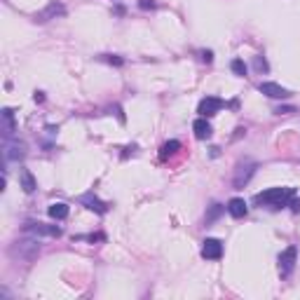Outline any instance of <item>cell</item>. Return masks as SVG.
I'll use <instances>...</instances> for the list:
<instances>
[{"instance_id": "obj_1", "label": "cell", "mask_w": 300, "mask_h": 300, "mask_svg": "<svg viewBox=\"0 0 300 300\" xmlns=\"http://www.w3.org/2000/svg\"><path fill=\"white\" fill-rule=\"evenodd\" d=\"M295 197L293 188H270L265 192L256 195V204H265L272 206V209H282V206H289Z\"/></svg>"}, {"instance_id": "obj_2", "label": "cell", "mask_w": 300, "mask_h": 300, "mask_svg": "<svg viewBox=\"0 0 300 300\" xmlns=\"http://www.w3.org/2000/svg\"><path fill=\"white\" fill-rule=\"evenodd\" d=\"M38 253H40V242L38 239H17V242L10 246V256L14 258V261L31 263Z\"/></svg>"}, {"instance_id": "obj_3", "label": "cell", "mask_w": 300, "mask_h": 300, "mask_svg": "<svg viewBox=\"0 0 300 300\" xmlns=\"http://www.w3.org/2000/svg\"><path fill=\"white\" fill-rule=\"evenodd\" d=\"M253 174H256V162H249V160L239 162L237 169H234V176H232V185L234 188H244Z\"/></svg>"}, {"instance_id": "obj_4", "label": "cell", "mask_w": 300, "mask_h": 300, "mask_svg": "<svg viewBox=\"0 0 300 300\" xmlns=\"http://www.w3.org/2000/svg\"><path fill=\"white\" fill-rule=\"evenodd\" d=\"M295 261H298V249H295V246H289L286 251H282V253H279V274H282V277H289V274L293 272Z\"/></svg>"}, {"instance_id": "obj_5", "label": "cell", "mask_w": 300, "mask_h": 300, "mask_svg": "<svg viewBox=\"0 0 300 300\" xmlns=\"http://www.w3.org/2000/svg\"><path fill=\"white\" fill-rule=\"evenodd\" d=\"M24 230L31 234H42V237H59L61 234V228L59 225H47V223H26L24 225Z\"/></svg>"}, {"instance_id": "obj_6", "label": "cell", "mask_w": 300, "mask_h": 300, "mask_svg": "<svg viewBox=\"0 0 300 300\" xmlns=\"http://www.w3.org/2000/svg\"><path fill=\"white\" fill-rule=\"evenodd\" d=\"M26 157V143L24 141H12V139H5V160H24Z\"/></svg>"}, {"instance_id": "obj_7", "label": "cell", "mask_w": 300, "mask_h": 300, "mask_svg": "<svg viewBox=\"0 0 300 300\" xmlns=\"http://www.w3.org/2000/svg\"><path fill=\"white\" fill-rule=\"evenodd\" d=\"M66 14V7L61 5V3H50V5L45 7L42 12H38L35 14V22H40V24H45V22H50V19H56V17H63Z\"/></svg>"}, {"instance_id": "obj_8", "label": "cell", "mask_w": 300, "mask_h": 300, "mask_svg": "<svg viewBox=\"0 0 300 300\" xmlns=\"http://www.w3.org/2000/svg\"><path fill=\"white\" fill-rule=\"evenodd\" d=\"M221 256H223L221 239H204V244H202V258H206V261H218Z\"/></svg>"}, {"instance_id": "obj_9", "label": "cell", "mask_w": 300, "mask_h": 300, "mask_svg": "<svg viewBox=\"0 0 300 300\" xmlns=\"http://www.w3.org/2000/svg\"><path fill=\"white\" fill-rule=\"evenodd\" d=\"M261 94H265V96H270V99H289L291 96V92L286 87H282V84H277V82H261Z\"/></svg>"}, {"instance_id": "obj_10", "label": "cell", "mask_w": 300, "mask_h": 300, "mask_svg": "<svg viewBox=\"0 0 300 300\" xmlns=\"http://www.w3.org/2000/svg\"><path fill=\"white\" fill-rule=\"evenodd\" d=\"M223 108V101L218 99V96H206V99H202L200 101V115L202 117H211V115H216L218 111Z\"/></svg>"}, {"instance_id": "obj_11", "label": "cell", "mask_w": 300, "mask_h": 300, "mask_svg": "<svg viewBox=\"0 0 300 300\" xmlns=\"http://www.w3.org/2000/svg\"><path fill=\"white\" fill-rule=\"evenodd\" d=\"M80 204H84L89 211H94V213H106L108 211V204H106V202H101L94 192L82 195V197H80Z\"/></svg>"}, {"instance_id": "obj_12", "label": "cell", "mask_w": 300, "mask_h": 300, "mask_svg": "<svg viewBox=\"0 0 300 300\" xmlns=\"http://www.w3.org/2000/svg\"><path fill=\"white\" fill-rule=\"evenodd\" d=\"M14 132H17L14 111H12V108H5V111H3V136H5V139H12V134Z\"/></svg>"}, {"instance_id": "obj_13", "label": "cell", "mask_w": 300, "mask_h": 300, "mask_svg": "<svg viewBox=\"0 0 300 300\" xmlns=\"http://www.w3.org/2000/svg\"><path fill=\"white\" fill-rule=\"evenodd\" d=\"M192 132H195V136H197V139H209V136H211V124H209V120H206V117H200V120H195L192 122Z\"/></svg>"}, {"instance_id": "obj_14", "label": "cell", "mask_w": 300, "mask_h": 300, "mask_svg": "<svg viewBox=\"0 0 300 300\" xmlns=\"http://www.w3.org/2000/svg\"><path fill=\"white\" fill-rule=\"evenodd\" d=\"M228 211H230V216H234V218H244L246 216V202L242 200V197H232V200L228 202Z\"/></svg>"}, {"instance_id": "obj_15", "label": "cell", "mask_w": 300, "mask_h": 300, "mask_svg": "<svg viewBox=\"0 0 300 300\" xmlns=\"http://www.w3.org/2000/svg\"><path fill=\"white\" fill-rule=\"evenodd\" d=\"M19 183H22V190L24 192H33L35 188H38V183H35V178H33V174L28 172V169H22V172H19Z\"/></svg>"}, {"instance_id": "obj_16", "label": "cell", "mask_w": 300, "mask_h": 300, "mask_svg": "<svg viewBox=\"0 0 300 300\" xmlns=\"http://www.w3.org/2000/svg\"><path fill=\"white\" fill-rule=\"evenodd\" d=\"M47 213H50L54 221H63V218L68 216V204H63V202H54V204L47 209Z\"/></svg>"}, {"instance_id": "obj_17", "label": "cell", "mask_w": 300, "mask_h": 300, "mask_svg": "<svg viewBox=\"0 0 300 300\" xmlns=\"http://www.w3.org/2000/svg\"><path fill=\"white\" fill-rule=\"evenodd\" d=\"M181 150V143L178 141H167V143L162 145V150H160V157L162 160H169V157H174Z\"/></svg>"}, {"instance_id": "obj_18", "label": "cell", "mask_w": 300, "mask_h": 300, "mask_svg": "<svg viewBox=\"0 0 300 300\" xmlns=\"http://www.w3.org/2000/svg\"><path fill=\"white\" fill-rule=\"evenodd\" d=\"M246 71H249V68H246V63L242 61V59H234V61H232V73H234V75H239V78H244V75H246Z\"/></svg>"}, {"instance_id": "obj_19", "label": "cell", "mask_w": 300, "mask_h": 300, "mask_svg": "<svg viewBox=\"0 0 300 300\" xmlns=\"http://www.w3.org/2000/svg\"><path fill=\"white\" fill-rule=\"evenodd\" d=\"M221 213H223V204H211V209H209V213H206V223H213Z\"/></svg>"}, {"instance_id": "obj_20", "label": "cell", "mask_w": 300, "mask_h": 300, "mask_svg": "<svg viewBox=\"0 0 300 300\" xmlns=\"http://www.w3.org/2000/svg\"><path fill=\"white\" fill-rule=\"evenodd\" d=\"M99 59H103V61H108V63H115V66H122V63H124V59L113 56V54H103V56H99Z\"/></svg>"}, {"instance_id": "obj_21", "label": "cell", "mask_w": 300, "mask_h": 300, "mask_svg": "<svg viewBox=\"0 0 300 300\" xmlns=\"http://www.w3.org/2000/svg\"><path fill=\"white\" fill-rule=\"evenodd\" d=\"M253 66H256V71H258V73H265L267 68H270V66H267V61L263 59V56H256V61H253Z\"/></svg>"}, {"instance_id": "obj_22", "label": "cell", "mask_w": 300, "mask_h": 300, "mask_svg": "<svg viewBox=\"0 0 300 300\" xmlns=\"http://www.w3.org/2000/svg\"><path fill=\"white\" fill-rule=\"evenodd\" d=\"M139 7L141 10H155V3L153 0H139Z\"/></svg>"}, {"instance_id": "obj_23", "label": "cell", "mask_w": 300, "mask_h": 300, "mask_svg": "<svg viewBox=\"0 0 300 300\" xmlns=\"http://www.w3.org/2000/svg\"><path fill=\"white\" fill-rule=\"evenodd\" d=\"M274 113H277V115H289V113H293V108H291V106H284V108L279 106Z\"/></svg>"}, {"instance_id": "obj_24", "label": "cell", "mask_w": 300, "mask_h": 300, "mask_svg": "<svg viewBox=\"0 0 300 300\" xmlns=\"http://www.w3.org/2000/svg\"><path fill=\"white\" fill-rule=\"evenodd\" d=\"M202 61L211 63V61H213V52H209V50H206V52H202Z\"/></svg>"}, {"instance_id": "obj_25", "label": "cell", "mask_w": 300, "mask_h": 300, "mask_svg": "<svg viewBox=\"0 0 300 300\" xmlns=\"http://www.w3.org/2000/svg\"><path fill=\"white\" fill-rule=\"evenodd\" d=\"M33 99H35V101H38V103H40V101L45 99V96H42V92H35V94H33Z\"/></svg>"}]
</instances>
